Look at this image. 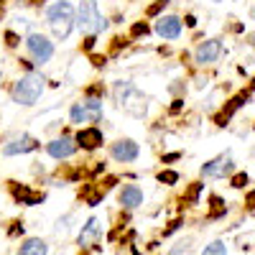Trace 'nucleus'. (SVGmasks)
<instances>
[{
    "label": "nucleus",
    "mask_w": 255,
    "mask_h": 255,
    "mask_svg": "<svg viewBox=\"0 0 255 255\" xmlns=\"http://www.w3.org/2000/svg\"><path fill=\"white\" fill-rule=\"evenodd\" d=\"M46 151H49L51 158H69L77 151V140H72V138H54L46 145Z\"/></svg>",
    "instance_id": "nucleus-8"
},
{
    "label": "nucleus",
    "mask_w": 255,
    "mask_h": 255,
    "mask_svg": "<svg viewBox=\"0 0 255 255\" xmlns=\"http://www.w3.org/2000/svg\"><path fill=\"white\" fill-rule=\"evenodd\" d=\"M222 253H227V245H225L222 240H215L212 245L204 248V255H222Z\"/></svg>",
    "instance_id": "nucleus-17"
},
{
    "label": "nucleus",
    "mask_w": 255,
    "mask_h": 255,
    "mask_svg": "<svg viewBox=\"0 0 255 255\" xmlns=\"http://www.w3.org/2000/svg\"><path fill=\"white\" fill-rule=\"evenodd\" d=\"M20 255H46L49 253V248H46V243L44 240H26L23 245H20V250H18Z\"/></svg>",
    "instance_id": "nucleus-14"
},
{
    "label": "nucleus",
    "mask_w": 255,
    "mask_h": 255,
    "mask_svg": "<svg viewBox=\"0 0 255 255\" xmlns=\"http://www.w3.org/2000/svg\"><path fill=\"white\" fill-rule=\"evenodd\" d=\"M220 54H222V41H217V38H209V41H204V44L197 49V54H194V59H197V64H215L217 59H220Z\"/></svg>",
    "instance_id": "nucleus-6"
},
{
    "label": "nucleus",
    "mask_w": 255,
    "mask_h": 255,
    "mask_svg": "<svg viewBox=\"0 0 255 255\" xmlns=\"http://www.w3.org/2000/svg\"><path fill=\"white\" fill-rule=\"evenodd\" d=\"M26 49L31 51V56H33L38 64H44V61H49V59L54 56V44H51L44 33H31V36L26 38Z\"/></svg>",
    "instance_id": "nucleus-4"
},
{
    "label": "nucleus",
    "mask_w": 255,
    "mask_h": 255,
    "mask_svg": "<svg viewBox=\"0 0 255 255\" xmlns=\"http://www.w3.org/2000/svg\"><path fill=\"white\" fill-rule=\"evenodd\" d=\"M133 33H135V36H140V33L145 36V33H148V26H145V23H138V26L133 28Z\"/></svg>",
    "instance_id": "nucleus-21"
},
{
    "label": "nucleus",
    "mask_w": 255,
    "mask_h": 255,
    "mask_svg": "<svg viewBox=\"0 0 255 255\" xmlns=\"http://www.w3.org/2000/svg\"><path fill=\"white\" fill-rule=\"evenodd\" d=\"M110 153H113V158H115V161H123V163H128V161H135V158H138L140 148H138V143H135V140L125 138V140H118V143H113Z\"/></svg>",
    "instance_id": "nucleus-5"
},
{
    "label": "nucleus",
    "mask_w": 255,
    "mask_h": 255,
    "mask_svg": "<svg viewBox=\"0 0 255 255\" xmlns=\"http://www.w3.org/2000/svg\"><path fill=\"white\" fill-rule=\"evenodd\" d=\"M44 87H46V79L41 77V74H36V72H31V74L20 77V79L15 82V87H13V100H15L18 105H33V102L41 97Z\"/></svg>",
    "instance_id": "nucleus-2"
},
{
    "label": "nucleus",
    "mask_w": 255,
    "mask_h": 255,
    "mask_svg": "<svg viewBox=\"0 0 255 255\" xmlns=\"http://www.w3.org/2000/svg\"><path fill=\"white\" fill-rule=\"evenodd\" d=\"M100 232H102V225H100V220L97 217H92L87 225H84V230H82V235H79V245L84 248V245H92L97 238H100Z\"/></svg>",
    "instance_id": "nucleus-13"
},
{
    "label": "nucleus",
    "mask_w": 255,
    "mask_h": 255,
    "mask_svg": "<svg viewBox=\"0 0 255 255\" xmlns=\"http://www.w3.org/2000/svg\"><path fill=\"white\" fill-rule=\"evenodd\" d=\"M166 3H168V0H158L156 5H151V8H148V15H156V13H158V10H161V8H163Z\"/></svg>",
    "instance_id": "nucleus-20"
},
{
    "label": "nucleus",
    "mask_w": 255,
    "mask_h": 255,
    "mask_svg": "<svg viewBox=\"0 0 255 255\" xmlns=\"http://www.w3.org/2000/svg\"><path fill=\"white\" fill-rule=\"evenodd\" d=\"M248 174H238L235 179H232V186H235V189H243V186H248Z\"/></svg>",
    "instance_id": "nucleus-19"
},
{
    "label": "nucleus",
    "mask_w": 255,
    "mask_h": 255,
    "mask_svg": "<svg viewBox=\"0 0 255 255\" xmlns=\"http://www.w3.org/2000/svg\"><path fill=\"white\" fill-rule=\"evenodd\" d=\"M69 118H72V123H77V125H82V123H87V120H90L87 108H84V102H77V105H74L72 113H69Z\"/></svg>",
    "instance_id": "nucleus-15"
},
{
    "label": "nucleus",
    "mask_w": 255,
    "mask_h": 255,
    "mask_svg": "<svg viewBox=\"0 0 255 255\" xmlns=\"http://www.w3.org/2000/svg\"><path fill=\"white\" fill-rule=\"evenodd\" d=\"M158 181H161V184H176V181H179V174H176V171H161V174H158Z\"/></svg>",
    "instance_id": "nucleus-18"
},
{
    "label": "nucleus",
    "mask_w": 255,
    "mask_h": 255,
    "mask_svg": "<svg viewBox=\"0 0 255 255\" xmlns=\"http://www.w3.org/2000/svg\"><path fill=\"white\" fill-rule=\"evenodd\" d=\"M36 138H31V135H23V138H15V140H10V143H5L3 145V156H20V153H31V151H36Z\"/></svg>",
    "instance_id": "nucleus-9"
},
{
    "label": "nucleus",
    "mask_w": 255,
    "mask_h": 255,
    "mask_svg": "<svg viewBox=\"0 0 255 255\" xmlns=\"http://www.w3.org/2000/svg\"><path fill=\"white\" fill-rule=\"evenodd\" d=\"M179 158V153H168V156H163V161H176Z\"/></svg>",
    "instance_id": "nucleus-22"
},
{
    "label": "nucleus",
    "mask_w": 255,
    "mask_h": 255,
    "mask_svg": "<svg viewBox=\"0 0 255 255\" xmlns=\"http://www.w3.org/2000/svg\"><path fill=\"white\" fill-rule=\"evenodd\" d=\"M74 20H77L79 31H84V33H97V31H102L105 26H108V20L97 13L95 0H82V5H79Z\"/></svg>",
    "instance_id": "nucleus-3"
},
{
    "label": "nucleus",
    "mask_w": 255,
    "mask_h": 255,
    "mask_svg": "<svg viewBox=\"0 0 255 255\" xmlns=\"http://www.w3.org/2000/svg\"><path fill=\"white\" fill-rule=\"evenodd\" d=\"M77 145L87 148V151L102 145V130L100 128H82V130L77 133Z\"/></svg>",
    "instance_id": "nucleus-10"
},
{
    "label": "nucleus",
    "mask_w": 255,
    "mask_h": 255,
    "mask_svg": "<svg viewBox=\"0 0 255 255\" xmlns=\"http://www.w3.org/2000/svg\"><path fill=\"white\" fill-rule=\"evenodd\" d=\"M120 204H123L125 209H135V207H140V204H143V191H140L135 184L123 186V191H120Z\"/></svg>",
    "instance_id": "nucleus-11"
},
{
    "label": "nucleus",
    "mask_w": 255,
    "mask_h": 255,
    "mask_svg": "<svg viewBox=\"0 0 255 255\" xmlns=\"http://www.w3.org/2000/svg\"><path fill=\"white\" fill-rule=\"evenodd\" d=\"M215 3H220V0H215Z\"/></svg>",
    "instance_id": "nucleus-23"
},
{
    "label": "nucleus",
    "mask_w": 255,
    "mask_h": 255,
    "mask_svg": "<svg viewBox=\"0 0 255 255\" xmlns=\"http://www.w3.org/2000/svg\"><path fill=\"white\" fill-rule=\"evenodd\" d=\"M225 171H230V156H227V153L202 166V176H220V174H225Z\"/></svg>",
    "instance_id": "nucleus-12"
},
{
    "label": "nucleus",
    "mask_w": 255,
    "mask_h": 255,
    "mask_svg": "<svg viewBox=\"0 0 255 255\" xmlns=\"http://www.w3.org/2000/svg\"><path fill=\"white\" fill-rule=\"evenodd\" d=\"M156 33L161 38H179V33H181V18H176V15H161L156 20Z\"/></svg>",
    "instance_id": "nucleus-7"
},
{
    "label": "nucleus",
    "mask_w": 255,
    "mask_h": 255,
    "mask_svg": "<svg viewBox=\"0 0 255 255\" xmlns=\"http://www.w3.org/2000/svg\"><path fill=\"white\" fill-rule=\"evenodd\" d=\"M46 18H49V26H51V31H54V36H56L59 41L69 38V33H72V28H74V8L67 3V0L54 3V5L49 8Z\"/></svg>",
    "instance_id": "nucleus-1"
},
{
    "label": "nucleus",
    "mask_w": 255,
    "mask_h": 255,
    "mask_svg": "<svg viewBox=\"0 0 255 255\" xmlns=\"http://www.w3.org/2000/svg\"><path fill=\"white\" fill-rule=\"evenodd\" d=\"M84 108H87V115H90L92 123L102 118V100H95V97H92V100L84 102Z\"/></svg>",
    "instance_id": "nucleus-16"
}]
</instances>
